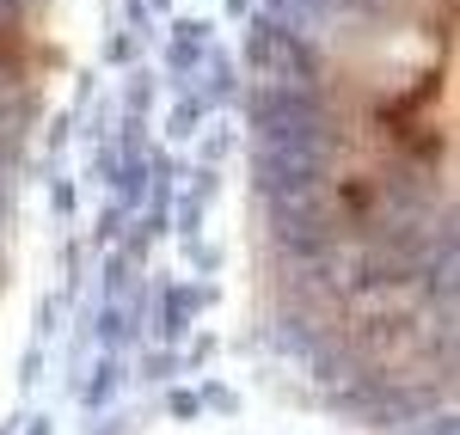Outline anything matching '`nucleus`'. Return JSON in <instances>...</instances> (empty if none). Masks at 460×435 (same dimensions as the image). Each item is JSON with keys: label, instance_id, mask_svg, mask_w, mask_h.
I'll return each mask as SVG.
<instances>
[{"label": "nucleus", "instance_id": "obj_1", "mask_svg": "<svg viewBox=\"0 0 460 435\" xmlns=\"http://www.w3.org/2000/svg\"><path fill=\"white\" fill-rule=\"evenodd\" d=\"M325 160H332V142H258L252 172L270 203H307L325 184Z\"/></svg>", "mask_w": 460, "mask_h": 435}, {"label": "nucleus", "instance_id": "obj_2", "mask_svg": "<svg viewBox=\"0 0 460 435\" xmlns=\"http://www.w3.org/2000/svg\"><path fill=\"white\" fill-rule=\"evenodd\" d=\"M252 62H264L270 80H283V86H314L319 80V56L301 43V31H288L277 19L252 25Z\"/></svg>", "mask_w": 460, "mask_h": 435}, {"label": "nucleus", "instance_id": "obj_3", "mask_svg": "<svg viewBox=\"0 0 460 435\" xmlns=\"http://www.w3.org/2000/svg\"><path fill=\"white\" fill-rule=\"evenodd\" d=\"M270 233H277V246H283L288 257H332V215L319 209V196H307V203H270Z\"/></svg>", "mask_w": 460, "mask_h": 435}, {"label": "nucleus", "instance_id": "obj_4", "mask_svg": "<svg viewBox=\"0 0 460 435\" xmlns=\"http://www.w3.org/2000/svg\"><path fill=\"white\" fill-rule=\"evenodd\" d=\"M197 37H203V25H184V31L172 37V68H190V62H197Z\"/></svg>", "mask_w": 460, "mask_h": 435}, {"label": "nucleus", "instance_id": "obj_5", "mask_svg": "<svg viewBox=\"0 0 460 435\" xmlns=\"http://www.w3.org/2000/svg\"><path fill=\"white\" fill-rule=\"evenodd\" d=\"M325 6H338V0H325Z\"/></svg>", "mask_w": 460, "mask_h": 435}]
</instances>
